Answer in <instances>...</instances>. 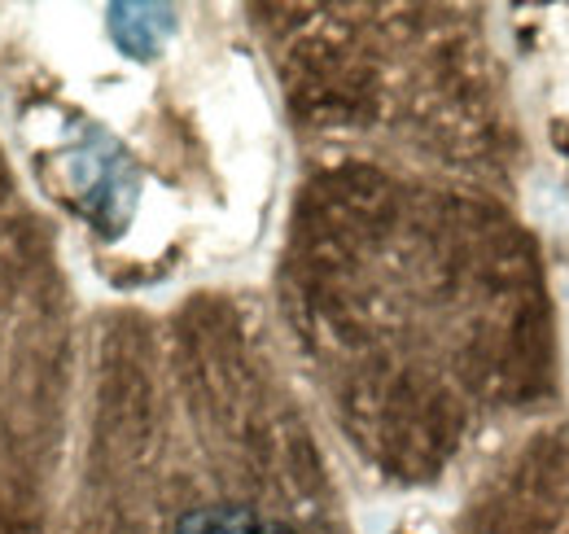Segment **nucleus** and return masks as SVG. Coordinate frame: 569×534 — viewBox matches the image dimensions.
I'll list each match as a JSON object with an SVG mask.
<instances>
[{
	"mask_svg": "<svg viewBox=\"0 0 569 534\" xmlns=\"http://www.w3.org/2000/svg\"><path fill=\"white\" fill-rule=\"evenodd\" d=\"M74 534H342V495L263 329L228 303L101 329Z\"/></svg>",
	"mask_w": 569,
	"mask_h": 534,
	"instance_id": "1",
	"label": "nucleus"
}]
</instances>
